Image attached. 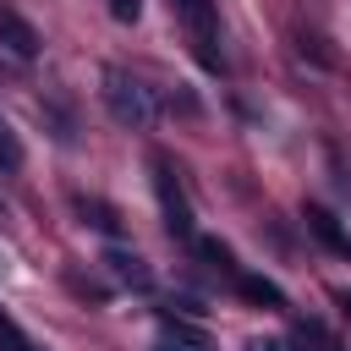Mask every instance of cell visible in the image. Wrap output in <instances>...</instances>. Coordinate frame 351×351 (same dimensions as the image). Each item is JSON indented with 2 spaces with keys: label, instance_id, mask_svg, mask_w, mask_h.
I'll use <instances>...</instances> for the list:
<instances>
[{
  "label": "cell",
  "instance_id": "obj_1",
  "mask_svg": "<svg viewBox=\"0 0 351 351\" xmlns=\"http://www.w3.org/2000/svg\"><path fill=\"white\" fill-rule=\"evenodd\" d=\"M104 104H110V115L121 121V126H154V93L137 82V77H126V71H104Z\"/></svg>",
  "mask_w": 351,
  "mask_h": 351
},
{
  "label": "cell",
  "instance_id": "obj_2",
  "mask_svg": "<svg viewBox=\"0 0 351 351\" xmlns=\"http://www.w3.org/2000/svg\"><path fill=\"white\" fill-rule=\"evenodd\" d=\"M170 11L186 22V33H192V44H197L203 66H214V71H219L225 60H219V49H214V44H219V22H214V5H208V0H170Z\"/></svg>",
  "mask_w": 351,
  "mask_h": 351
},
{
  "label": "cell",
  "instance_id": "obj_3",
  "mask_svg": "<svg viewBox=\"0 0 351 351\" xmlns=\"http://www.w3.org/2000/svg\"><path fill=\"white\" fill-rule=\"evenodd\" d=\"M154 192H159V208H165L170 236L192 241V208H186V197H181V186H176V170H170L165 159H154Z\"/></svg>",
  "mask_w": 351,
  "mask_h": 351
},
{
  "label": "cell",
  "instance_id": "obj_4",
  "mask_svg": "<svg viewBox=\"0 0 351 351\" xmlns=\"http://www.w3.org/2000/svg\"><path fill=\"white\" fill-rule=\"evenodd\" d=\"M159 351H214V340L186 313H159Z\"/></svg>",
  "mask_w": 351,
  "mask_h": 351
},
{
  "label": "cell",
  "instance_id": "obj_5",
  "mask_svg": "<svg viewBox=\"0 0 351 351\" xmlns=\"http://www.w3.org/2000/svg\"><path fill=\"white\" fill-rule=\"evenodd\" d=\"M0 44L16 55V60H33L44 44H38V27L22 16V11H11V5H0Z\"/></svg>",
  "mask_w": 351,
  "mask_h": 351
},
{
  "label": "cell",
  "instance_id": "obj_6",
  "mask_svg": "<svg viewBox=\"0 0 351 351\" xmlns=\"http://www.w3.org/2000/svg\"><path fill=\"white\" fill-rule=\"evenodd\" d=\"M302 219H307V230H313V236H318L335 258H351V236L340 230V219H335L324 203H307V208H302Z\"/></svg>",
  "mask_w": 351,
  "mask_h": 351
},
{
  "label": "cell",
  "instance_id": "obj_7",
  "mask_svg": "<svg viewBox=\"0 0 351 351\" xmlns=\"http://www.w3.org/2000/svg\"><path fill=\"white\" fill-rule=\"evenodd\" d=\"M236 291H241L252 307H269V313L285 307V291H280L274 280H263V274H241V269H236Z\"/></svg>",
  "mask_w": 351,
  "mask_h": 351
},
{
  "label": "cell",
  "instance_id": "obj_8",
  "mask_svg": "<svg viewBox=\"0 0 351 351\" xmlns=\"http://www.w3.org/2000/svg\"><path fill=\"white\" fill-rule=\"evenodd\" d=\"M104 263H110V274L121 280V285H137V291H148V269H143V258L137 252H104Z\"/></svg>",
  "mask_w": 351,
  "mask_h": 351
},
{
  "label": "cell",
  "instance_id": "obj_9",
  "mask_svg": "<svg viewBox=\"0 0 351 351\" xmlns=\"http://www.w3.org/2000/svg\"><path fill=\"white\" fill-rule=\"evenodd\" d=\"M77 208H82V219H88V225H99V230H110V236L121 230V214H115L110 203H99V197H82Z\"/></svg>",
  "mask_w": 351,
  "mask_h": 351
},
{
  "label": "cell",
  "instance_id": "obj_10",
  "mask_svg": "<svg viewBox=\"0 0 351 351\" xmlns=\"http://www.w3.org/2000/svg\"><path fill=\"white\" fill-rule=\"evenodd\" d=\"M192 241H197V252H203L214 269H230V274H236V263H230V247H225V241H214V236H192Z\"/></svg>",
  "mask_w": 351,
  "mask_h": 351
},
{
  "label": "cell",
  "instance_id": "obj_11",
  "mask_svg": "<svg viewBox=\"0 0 351 351\" xmlns=\"http://www.w3.org/2000/svg\"><path fill=\"white\" fill-rule=\"evenodd\" d=\"M0 165H5V170H16V165H22V148H16V137H11V126H5V121H0Z\"/></svg>",
  "mask_w": 351,
  "mask_h": 351
},
{
  "label": "cell",
  "instance_id": "obj_12",
  "mask_svg": "<svg viewBox=\"0 0 351 351\" xmlns=\"http://www.w3.org/2000/svg\"><path fill=\"white\" fill-rule=\"evenodd\" d=\"M110 16L115 22H137L143 16V0H110Z\"/></svg>",
  "mask_w": 351,
  "mask_h": 351
},
{
  "label": "cell",
  "instance_id": "obj_13",
  "mask_svg": "<svg viewBox=\"0 0 351 351\" xmlns=\"http://www.w3.org/2000/svg\"><path fill=\"white\" fill-rule=\"evenodd\" d=\"M247 351H291V340H274V335H258V340H247Z\"/></svg>",
  "mask_w": 351,
  "mask_h": 351
},
{
  "label": "cell",
  "instance_id": "obj_14",
  "mask_svg": "<svg viewBox=\"0 0 351 351\" xmlns=\"http://www.w3.org/2000/svg\"><path fill=\"white\" fill-rule=\"evenodd\" d=\"M340 307H346V318H351V296H340Z\"/></svg>",
  "mask_w": 351,
  "mask_h": 351
}]
</instances>
